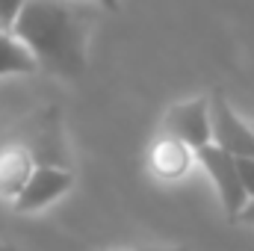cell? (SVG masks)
Here are the masks:
<instances>
[{"label": "cell", "instance_id": "277c9868", "mask_svg": "<svg viewBox=\"0 0 254 251\" xmlns=\"http://www.w3.org/2000/svg\"><path fill=\"white\" fill-rule=\"evenodd\" d=\"M204 172L213 178V187L219 192V201H222V210L228 219H237V213L249 204V195L240 184V175H237V157L219 151L216 145H204L195 151Z\"/></svg>", "mask_w": 254, "mask_h": 251}, {"label": "cell", "instance_id": "8992f818", "mask_svg": "<svg viewBox=\"0 0 254 251\" xmlns=\"http://www.w3.org/2000/svg\"><path fill=\"white\" fill-rule=\"evenodd\" d=\"M166 136L184 142L190 151L210 145V119H207V98H190L184 104H175L163 119Z\"/></svg>", "mask_w": 254, "mask_h": 251}, {"label": "cell", "instance_id": "30bf717a", "mask_svg": "<svg viewBox=\"0 0 254 251\" xmlns=\"http://www.w3.org/2000/svg\"><path fill=\"white\" fill-rule=\"evenodd\" d=\"M24 3H27V0H0V27H3V30L12 27V21L18 18V12L24 9Z\"/></svg>", "mask_w": 254, "mask_h": 251}, {"label": "cell", "instance_id": "5bb4252c", "mask_svg": "<svg viewBox=\"0 0 254 251\" xmlns=\"http://www.w3.org/2000/svg\"><path fill=\"white\" fill-rule=\"evenodd\" d=\"M107 12H119V0H98Z\"/></svg>", "mask_w": 254, "mask_h": 251}, {"label": "cell", "instance_id": "7a4b0ae2", "mask_svg": "<svg viewBox=\"0 0 254 251\" xmlns=\"http://www.w3.org/2000/svg\"><path fill=\"white\" fill-rule=\"evenodd\" d=\"M9 142L21 145L33 157L36 166L68 169V154H65L63 127H60V110L57 107H45L36 116H30L24 125L18 127V133Z\"/></svg>", "mask_w": 254, "mask_h": 251}, {"label": "cell", "instance_id": "2e32d148", "mask_svg": "<svg viewBox=\"0 0 254 251\" xmlns=\"http://www.w3.org/2000/svg\"><path fill=\"white\" fill-rule=\"evenodd\" d=\"M119 251H127V249H119Z\"/></svg>", "mask_w": 254, "mask_h": 251}, {"label": "cell", "instance_id": "6da1fadb", "mask_svg": "<svg viewBox=\"0 0 254 251\" xmlns=\"http://www.w3.org/2000/svg\"><path fill=\"white\" fill-rule=\"evenodd\" d=\"M92 12L71 0H27L9 33L30 51L36 68L77 80L86 71Z\"/></svg>", "mask_w": 254, "mask_h": 251}, {"label": "cell", "instance_id": "5b68a950", "mask_svg": "<svg viewBox=\"0 0 254 251\" xmlns=\"http://www.w3.org/2000/svg\"><path fill=\"white\" fill-rule=\"evenodd\" d=\"M74 187V172L71 169H57V166H36L33 175L27 178L24 189L15 195L12 207L18 213H36L45 204L57 201Z\"/></svg>", "mask_w": 254, "mask_h": 251}, {"label": "cell", "instance_id": "3957f363", "mask_svg": "<svg viewBox=\"0 0 254 251\" xmlns=\"http://www.w3.org/2000/svg\"><path fill=\"white\" fill-rule=\"evenodd\" d=\"M207 119H210V145L237 160H254V127L246 125L231 110L222 89H216L207 98Z\"/></svg>", "mask_w": 254, "mask_h": 251}, {"label": "cell", "instance_id": "8fae6325", "mask_svg": "<svg viewBox=\"0 0 254 251\" xmlns=\"http://www.w3.org/2000/svg\"><path fill=\"white\" fill-rule=\"evenodd\" d=\"M237 175H240V184L246 189V195L254 198V160H237Z\"/></svg>", "mask_w": 254, "mask_h": 251}, {"label": "cell", "instance_id": "9a60e30c", "mask_svg": "<svg viewBox=\"0 0 254 251\" xmlns=\"http://www.w3.org/2000/svg\"><path fill=\"white\" fill-rule=\"evenodd\" d=\"M0 251H21V249H15V246H9V243H0Z\"/></svg>", "mask_w": 254, "mask_h": 251}, {"label": "cell", "instance_id": "7c38bea8", "mask_svg": "<svg viewBox=\"0 0 254 251\" xmlns=\"http://www.w3.org/2000/svg\"><path fill=\"white\" fill-rule=\"evenodd\" d=\"M234 222H246V225H254V198H249V204L237 213V219Z\"/></svg>", "mask_w": 254, "mask_h": 251}, {"label": "cell", "instance_id": "52a82bcc", "mask_svg": "<svg viewBox=\"0 0 254 251\" xmlns=\"http://www.w3.org/2000/svg\"><path fill=\"white\" fill-rule=\"evenodd\" d=\"M33 169H36L33 157L21 145L6 142L0 148V195L9 198V201H15V195L24 189L27 178L33 175Z\"/></svg>", "mask_w": 254, "mask_h": 251}, {"label": "cell", "instance_id": "9c48e42d", "mask_svg": "<svg viewBox=\"0 0 254 251\" xmlns=\"http://www.w3.org/2000/svg\"><path fill=\"white\" fill-rule=\"evenodd\" d=\"M39 71L36 60L30 57V51L9 33L0 27V74H33Z\"/></svg>", "mask_w": 254, "mask_h": 251}, {"label": "cell", "instance_id": "ba28073f", "mask_svg": "<svg viewBox=\"0 0 254 251\" xmlns=\"http://www.w3.org/2000/svg\"><path fill=\"white\" fill-rule=\"evenodd\" d=\"M148 163H151V172L154 175H160L166 181H175V178H184L187 175V169H190V163H192V151L184 142L172 139V136H160L151 145Z\"/></svg>", "mask_w": 254, "mask_h": 251}, {"label": "cell", "instance_id": "4fadbf2b", "mask_svg": "<svg viewBox=\"0 0 254 251\" xmlns=\"http://www.w3.org/2000/svg\"><path fill=\"white\" fill-rule=\"evenodd\" d=\"M127 251H187L184 246H139V249H127Z\"/></svg>", "mask_w": 254, "mask_h": 251}]
</instances>
